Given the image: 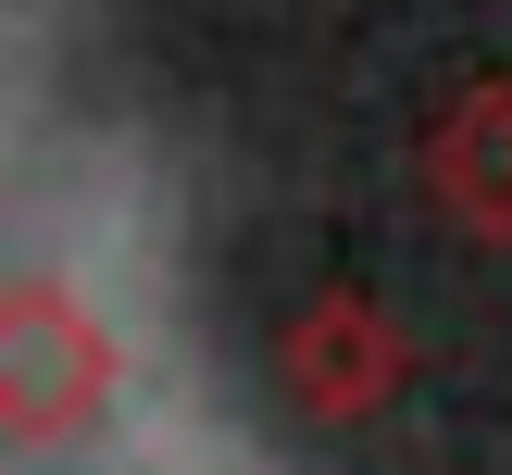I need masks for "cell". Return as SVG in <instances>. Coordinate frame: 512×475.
Here are the masks:
<instances>
[{
	"instance_id": "cell-3",
	"label": "cell",
	"mask_w": 512,
	"mask_h": 475,
	"mask_svg": "<svg viewBox=\"0 0 512 475\" xmlns=\"http://www.w3.org/2000/svg\"><path fill=\"white\" fill-rule=\"evenodd\" d=\"M413 175H425V200L450 213V238L512 250V63L463 75V88H450L438 113H425Z\"/></svg>"
},
{
	"instance_id": "cell-1",
	"label": "cell",
	"mask_w": 512,
	"mask_h": 475,
	"mask_svg": "<svg viewBox=\"0 0 512 475\" xmlns=\"http://www.w3.org/2000/svg\"><path fill=\"white\" fill-rule=\"evenodd\" d=\"M125 388V338L100 325V300L75 275H13L0 288V425L13 450H75Z\"/></svg>"
},
{
	"instance_id": "cell-2",
	"label": "cell",
	"mask_w": 512,
	"mask_h": 475,
	"mask_svg": "<svg viewBox=\"0 0 512 475\" xmlns=\"http://www.w3.org/2000/svg\"><path fill=\"white\" fill-rule=\"evenodd\" d=\"M275 375H288V400L313 425H375L400 388H413V325H400L375 288L325 275V288H300V313L275 325Z\"/></svg>"
}]
</instances>
